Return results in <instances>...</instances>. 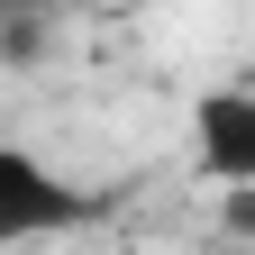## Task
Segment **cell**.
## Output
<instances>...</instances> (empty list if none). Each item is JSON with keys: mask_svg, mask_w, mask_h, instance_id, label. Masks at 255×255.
<instances>
[{"mask_svg": "<svg viewBox=\"0 0 255 255\" xmlns=\"http://www.w3.org/2000/svg\"><path fill=\"white\" fill-rule=\"evenodd\" d=\"M82 219H101V201H91L73 173H55L46 155H27V146L0 137V246L64 237V228H82Z\"/></svg>", "mask_w": 255, "mask_h": 255, "instance_id": "1", "label": "cell"}, {"mask_svg": "<svg viewBox=\"0 0 255 255\" xmlns=\"http://www.w3.org/2000/svg\"><path fill=\"white\" fill-rule=\"evenodd\" d=\"M191 128H201V164L219 182H255V101L246 91H210L191 110Z\"/></svg>", "mask_w": 255, "mask_h": 255, "instance_id": "2", "label": "cell"}]
</instances>
